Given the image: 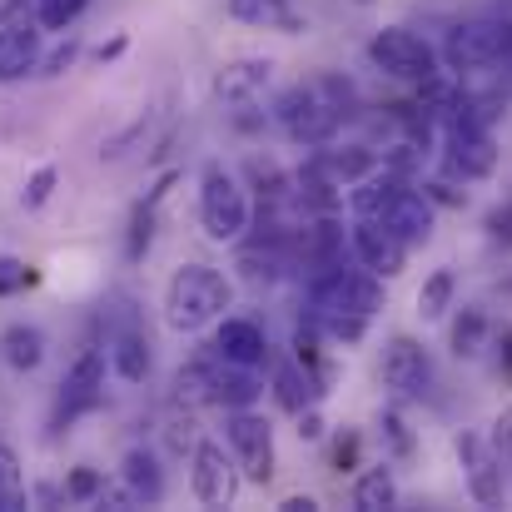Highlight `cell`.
Returning <instances> with one entry per match:
<instances>
[{"instance_id": "1", "label": "cell", "mask_w": 512, "mask_h": 512, "mask_svg": "<svg viewBox=\"0 0 512 512\" xmlns=\"http://www.w3.org/2000/svg\"><path fill=\"white\" fill-rule=\"evenodd\" d=\"M348 105H353V85L339 75H319V80L284 90L274 105V120L284 125V135L294 145H329L348 120Z\"/></svg>"}, {"instance_id": "2", "label": "cell", "mask_w": 512, "mask_h": 512, "mask_svg": "<svg viewBox=\"0 0 512 512\" xmlns=\"http://www.w3.org/2000/svg\"><path fill=\"white\" fill-rule=\"evenodd\" d=\"M234 309V284L214 264H179L165 284V324L174 334H204Z\"/></svg>"}, {"instance_id": "3", "label": "cell", "mask_w": 512, "mask_h": 512, "mask_svg": "<svg viewBox=\"0 0 512 512\" xmlns=\"http://www.w3.org/2000/svg\"><path fill=\"white\" fill-rule=\"evenodd\" d=\"M199 224L214 244H239L254 229V204L244 194V184L234 179V170L209 165L199 179Z\"/></svg>"}, {"instance_id": "4", "label": "cell", "mask_w": 512, "mask_h": 512, "mask_svg": "<svg viewBox=\"0 0 512 512\" xmlns=\"http://www.w3.org/2000/svg\"><path fill=\"white\" fill-rule=\"evenodd\" d=\"M309 304H314V319H329V314H358V319H373L383 309V279L368 274V269H343V264H324L309 284Z\"/></svg>"}, {"instance_id": "5", "label": "cell", "mask_w": 512, "mask_h": 512, "mask_svg": "<svg viewBox=\"0 0 512 512\" xmlns=\"http://www.w3.org/2000/svg\"><path fill=\"white\" fill-rule=\"evenodd\" d=\"M368 60H373V70H383L388 80H403V85L438 80V50L408 25H383L368 40Z\"/></svg>"}, {"instance_id": "6", "label": "cell", "mask_w": 512, "mask_h": 512, "mask_svg": "<svg viewBox=\"0 0 512 512\" xmlns=\"http://www.w3.org/2000/svg\"><path fill=\"white\" fill-rule=\"evenodd\" d=\"M224 443L244 473V483H274L279 453H274V423L254 408H224Z\"/></svg>"}, {"instance_id": "7", "label": "cell", "mask_w": 512, "mask_h": 512, "mask_svg": "<svg viewBox=\"0 0 512 512\" xmlns=\"http://www.w3.org/2000/svg\"><path fill=\"white\" fill-rule=\"evenodd\" d=\"M443 60L458 75L508 65L512 60V20H458L443 40Z\"/></svg>"}, {"instance_id": "8", "label": "cell", "mask_w": 512, "mask_h": 512, "mask_svg": "<svg viewBox=\"0 0 512 512\" xmlns=\"http://www.w3.org/2000/svg\"><path fill=\"white\" fill-rule=\"evenodd\" d=\"M378 383L393 403H423L433 393V358L413 334H393L378 358Z\"/></svg>"}, {"instance_id": "9", "label": "cell", "mask_w": 512, "mask_h": 512, "mask_svg": "<svg viewBox=\"0 0 512 512\" xmlns=\"http://www.w3.org/2000/svg\"><path fill=\"white\" fill-rule=\"evenodd\" d=\"M453 453H458V468H463V488L478 508H503L508 498V468H503V453L493 448V438L463 428L453 438Z\"/></svg>"}, {"instance_id": "10", "label": "cell", "mask_w": 512, "mask_h": 512, "mask_svg": "<svg viewBox=\"0 0 512 512\" xmlns=\"http://www.w3.org/2000/svg\"><path fill=\"white\" fill-rule=\"evenodd\" d=\"M105 403V348H80L75 363L60 378V398H55V418L50 428L65 433L70 423H80L85 413H95Z\"/></svg>"}, {"instance_id": "11", "label": "cell", "mask_w": 512, "mask_h": 512, "mask_svg": "<svg viewBox=\"0 0 512 512\" xmlns=\"http://www.w3.org/2000/svg\"><path fill=\"white\" fill-rule=\"evenodd\" d=\"M239 483H244V473H239L234 453L224 443H214V438H199L194 453H189V493H194V503L199 508H234Z\"/></svg>"}, {"instance_id": "12", "label": "cell", "mask_w": 512, "mask_h": 512, "mask_svg": "<svg viewBox=\"0 0 512 512\" xmlns=\"http://www.w3.org/2000/svg\"><path fill=\"white\" fill-rule=\"evenodd\" d=\"M274 60H264V55H239V60H224L219 70H214V95L229 105V110H249V105H259L264 95H269V85H274Z\"/></svg>"}, {"instance_id": "13", "label": "cell", "mask_w": 512, "mask_h": 512, "mask_svg": "<svg viewBox=\"0 0 512 512\" xmlns=\"http://www.w3.org/2000/svg\"><path fill=\"white\" fill-rule=\"evenodd\" d=\"M378 224H388L408 249L413 244H428L433 239V224H438V204L428 199V194H418V189H408V184H398L393 194H388V204L373 214Z\"/></svg>"}, {"instance_id": "14", "label": "cell", "mask_w": 512, "mask_h": 512, "mask_svg": "<svg viewBox=\"0 0 512 512\" xmlns=\"http://www.w3.org/2000/svg\"><path fill=\"white\" fill-rule=\"evenodd\" d=\"M353 254L378 279H398L408 269V244L378 219H353Z\"/></svg>"}, {"instance_id": "15", "label": "cell", "mask_w": 512, "mask_h": 512, "mask_svg": "<svg viewBox=\"0 0 512 512\" xmlns=\"http://www.w3.org/2000/svg\"><path fill=\"white\" fill-rule=\"evenodd\" d=\"M214 358L239 363V368H259L269 358V334L254 319H244V314H224L214 324Z\"/></svg>"}, {"instance_id": "16", "label": "cell", "mask_w": 512, "mask_h": 512, "mask_svg": "<svg viewBox=\"0 0 512 512\" xmlns=\"http://www.w3.org/2000/svg\"><path fill=\"white\" fill-rule=\"evenodd\" d=\"M448 165L463 179H488L498 170V140L488 130H448Z\"/></svg>"}, {"instance_id": "17", "label": "cell", "mask_w": 512, "mask_h": 512, "mask_svg": "<svg viewBox=\"0 0 512 512\" xmlns=\"http://www.w3.org/2000/svg\"><path fill=\"white\" fill-rule=\"evenodd\" d=\"M35 65H40V25L20 20V25L0 30V85L35 75Z\"/></svg>"}, {"instance_id": "18", "label": "cell", "mask_w": 512, "mask_h": 512, "mask_svg": "<svg viewBox=\"0 0 512 512\" xmlns=\"http://www.w3.org/2000/svg\"><path fill=\"white\" fill-rule=\"evenodd\" d=\"M120 478H125V488L140 498V508L165 503V468H160V453H155V448H130L125 463H120Z\"/></svg>"}, {"instance_id": "19", "label": "cell", "mask_w": 512, "mask_h": 512, "mask_svg": "<svg viewBox=\"0 0 512 512\" xmlns=\"http://www.w3.org/2000/svg\"><path fill=\"white\" fill-rule=\"evenodd\" d=\"M170 184H174V174H165V179L145 194V204H135L130 229H125V259H130V264H140V259H145V249H150V239H155V219H160V204H165Z\"/></svg>"}, {"instance_id": "20", "label": "cell", "mask_w": 512, "mask_h": 512, "mask_svg": "<svg viewBox=\"0 0 512 512\" xmlns=\"http://www.w3.org/2000/svg\"><path fill=\"white\" fill-rule=\"evenodd\" d=\"M209 403H219V408H254L259 403L254 368H239V363L214 358V393H209Z\"/></svg>"}, {"instance_id": "21", "label": "cell", "mask_w": 512, "mask_h": 512, "mask_svg": "<svg viewBox=\"0 0 512 512\" xmlns=\"http://www.w3.org/2000/svg\"><path fill=\"white\" fill-rule=\"evenodd\" d=\"M105 363L125 378V383H145L150 378V339L145 334H135V329H125V334H115L110 348H105Z\"/></svg>"}, {"instance_id": "22", "label": "cell", "mask_w": 512, "mask_h": 512, "mask_svg": "<svg viewBox=\"0 0 512 512\" xmlns=\"http://www.w3.org/2000/svg\"><path fill=\"white\" fill-rule=\"evenodd\" d=\"M353 508L358 512H388L398 508V478L388 463H373L353 478Z\"/></svg>"}, {"instance_id": "23", "label": "cell", "mask_w": 512, "mask_h": 512, "mask_svg": "<svg viewBox=\"0 0 512 512\" xmlns=\"http://www.w3.org/2000/svg\"><path fill=\"white\" fill-rule=\"evenodd\" d=\"M314 170L324 174L329 184L348 189V184H358L363 174L378 170V160H373L363 145H348V150H319V155H314Z\"/></svg>"}, {"instance_id": "24", "label": "cell", "mask_w": 512, "mask_h": 512, "mask_svg": "<svg viewBox=\"0 0 512 512\" xmlns=\"http://www.w3.org/2000/svg\"><path fill=\"white\" fill-rule=\"evenodd\" d=\"M0 358H5V368H15V373H35V368L45 363V334H40L35 324H10V329L0 334Z\"/></svg>"}, {"instance_id": "25", "label": "cell", "mask_w": 512, "mask_h": 512, "mask_svg": "<svg viewBox=\"0 0 512 512\" xmlns=\"http://www.w3.org/2000/svg\"><path fill=\"white\" fill-rule=\"evenodd\" d=\"M229 15L239 25H254V30H284V35L299 30V15L289 0H229Z\"/></svg>"}, {"instance_id": "26", "label": "cell", "mask_w": 512, "mask_h": 512, "mask_svg": "<svg viewBox=\"0 0 512 512\" xmlns=\"http://www.w3.org/2000/svg\"><path fill=\"white\" fill-rule=\"evenodd\" d=\"M453 299H458V274H453V269H433V274L418 284V319H423V324L448 319Z\"/></svg>"}, {"instance_id": "27", "label": "cell", "mask_w": 512, "mask_h": 512, "mask_svg": "<svg viewBox=\"0 0 512 512\" xmlns=\"http://www.w3.org/2000/svg\"><path fill=\"white\" fill-rule=\"evenodd\" d=\"M274 403H279L284 413H304L309 403H319V388H314V378H309L304 363H284V368L274 373Z\"/></svg>"}, {"instance_id": "28", "label": "cell", "mask_w": 512, "mask_h": 512, "mask_svg": "<svg viewBox=\"0 0 512 512\" xmlns=\"http://www.w3.org/2000/svg\"><path fill=\"white\" fill-rule=\"evenodd\" d=\"M493 339V324H488V314L483 309H463L458 319H453V353L458 358H478L483 348Z\"/></svg>"}, {"instance_id": "29", "label": "cell", "mask_w": 512, "mask_h": 512, "mask_svg": "<svg viewBox=\"0 0 512 512\" xmlns=\"http://www.w3.org/2000/svg\"><path fill=\"white\" fill-rule=\"evenodd\" d=\"M209 393H214V363H184L174 373V403L199 408V403H209Z\"/></svg>"}, {"instance_id": "30", "label": "cell", "mask_w": 512, "mask_h": 512, "mask_svg": "<svg viewBox=\"0 0 512 512\" xmlns=\"http://www.w3.org/2000/svg\"><path fill=\"white\" fill-rule=\"evenodd\" d=\"M378 438H383V448H388L393 458H403V463L418 453V438H413V428H408V418H403L398 403H388V408L378 413Z\"/></svg>"}, {"instance_id": "31", "label": "cell", "mask_w": 512, "mask_h": 512, "mask_svg": "<svg viewBox=\"0 0 512 512\" xmlns=\"http://www.w3.org/2000/svg\"><path fill=\"white\" fill-rule=\"evenodd\" d=\"M25 503H30V488H25L20 458H15V448L0 443V512H20Z\"/></svg>"}, {"instance_id": "32", "label": "cell", "mask_w": 512, "mask_h": 512, "mask_svg": "<svg viewBox=\"0 0 512 512\" xmlns=\"http://www.w3.org/2000/svg\"><path fill=\"white\" fill-rule=\"evenodd\" d=\"M90 0H35V25L40 30H70L85 15Z\"/></svg>"}, {"instance_id": "33", "label": "cell", "mask_w": 512, "mask_h": 512, "mask_svg": "<svg viewBox=\"0 0 512 512\" xmlns=\"http://www.w3.org/2000/svg\"><path fill=\"white\" fill-rule=\"evenodd\" d=\"M55 184H60V170H55V165H40V170L25 179V189H20V204H25V209H40V204H50Z\"/></svg>"}, {"instance_id": "34", "label": "cell", "mask_w": 512, "mask_h": 512, "mask_svg": "<svg viewBox=\"0 0 512 512\" xmlns=\"http://www.w3.org/2000/svg\"><path fill=\"white\" fill-rule=\"evenodd\" d=\"M100 473L95 468H70L65 473V503H95L100 498Z\"/></svg>"}, {"instance_id": "35", "label": "cell", "mask_w": 512, "mask_h": 512, "mask_svg": "<svg viewBox=\"0 0 512 512\" xmlns=\"http://www.w3.org/2000/svg\"><path fill=\"white\" fill-rule=\"evenodd\" d=\"M25 284H35V269L25 259H15V254H0V299L25 289Z\"/></svg>"}, {"instance_id": "36", "label": "cell", "mask_w": 512, "mask_h": 512, "mask_svg": "<svg viewBox=\"0 0 512 512\" xmlns=\"http://www.w3.org/2000/svg\"><path fill=\"white\" fill-rule=\"evenodd\" d=\"M75 60H80V40L70 35L65 45H55L50 55H40V65H35V75H65V70L75 65Z\"/></svg>"}, {"instance_id": "37", "label": "cell", "mask_w": 512, "mask_h": 512, "mask_svg": "<svg viewBox=\"0 0 512 512\" xmlns=\"http://www.w3.org/2000/svg\"><path fill=\"white\" fill-rule=\"evenodd\" d=\"M100 508H115V512H130V508H140V498L125 488V478L120 483H100V498H95Z\"/></svg>"}, {"instance_id": "38", "label": "cell", "mask_w": 512, "mask_h": 512, "mask_svg": "<svg viewBox=\"0 0 512 512\" xmlns=\"http://www.w3.org/2000/svg\"><path fill=\"white\" fill-rule=\"evenodd\" d=\"M493 448L503 453V463H512V403L493 418Z\"/></svg>"}, {"instance_id": "39", "label": "cell", "mask_w": 512, "mask_h": 512, "mask_svg": "<svg viewBox=\"0 0 512 512\" xmlns=\"http://www.w3.org/2000/svg\"><path fill=\"white\" fill-rule=\"evenodd\" d=\"M488 234H493L498 244H512V199L508 204H498V209L488 214Z\"/></svg>"}, {"instance_id": "40", "label": "cell", "mask_w": 512, "mask_h": 512, "mask_svg": "<svg viewBox=\"0 0 512 512\" xmlns=\"http://www.w3.org/2000/svg\"><path fill=\"white\" fill-rule=\"evenodd\" d=\"M294 418H299V438H309V443L324 438V413H319V403H309V408L294 413Z\"/></svg>"}, {"instance_id": "41", "label": "cell", "mask_w": 512, "mask_h": 512, "mask_svg": "<svg viewBox=\"0 0 512 512\" xmlns=\"http://www.w3.org/2000/svg\"><path fill=\"white\" fill-rule=\"evenodd\" d=\"M498 368H503V378L512 383V329L498 334Z\"/></svg>"}, {"instance_id": "42", "label": "cell", "mask_w": 512, "mask_h": 512, "mask_svg": "<svg viewBox=\"0 0 512 512\" xmlns=\"http://www.w3.org/2000/svg\"><path fill=\"white\" fill-rule=\"evenodd\" d=\"M279 512H319V503H314L309 493H294V498H284V503H279Z\"/></svg>"}, {"instance_id": "43", "label": "cell", "mask_w": 512, "mask_h": 512, "mask_svg": "<svg viewBox=\"0 0 512 512\" xmlns=\"http://www.w3.org/2000/svg\"><path fill=\"white\" fill-rule=\"evenodd\" d=\"M125 45H130V40H125V35H115L110 45H100V50H95V60H100V65H105V60H120V55H125Z\"/></svg>"}, {"instance_id": "44", "label": "cell", "mask_w": 512, "mask_h": 512, "mask_svg": "<svg viewBox=\"0 0 512 512\" xmlns=\"http://www.w3.org/2000/svg\"><path fill=\"white\" fill-rule=\"evenodd\" d=\"M353 453H358V438H343L339 453H334V458H339V468H343V463H353Z\"/></svg>"}]
</instances>
